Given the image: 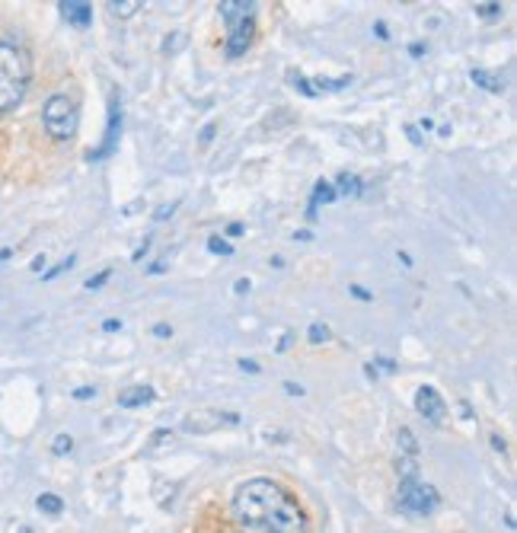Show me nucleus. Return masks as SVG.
<instances>
[{
  "instance_id": "1",
  "label": "nucleus",
  "mask_w": 517,
  "mask_h": 533,
  "mask_svg": "<svg viewBox=\"0 0 517 533\" xmlns=\"http://www.w3.org/2000/svg\"><path fill=\"white\" fill-rule=\"evenodd\" d=\"M233 517L250 533H306V514L285 486L265 476L246 479L233 492Z\"/></svg>"
},
{
  "instance_id": "2",
  "label": "nucleus",
  "mask_w": 517,
  "mask_h": 533,
  "mask_svg": "<svg viewBox=\"0 0 517 533\" xmlns=\"http://www.w3.org/2000/svg\"><path fill=\"white\" fill-rule=\"evenodd\" d=\"M32 80V61L19 45L0 42V112L16 109L26 99Z\"/></svg>"
},
{
  "instance_id": "3",
  "label": "nucleus",
  "mask_w": 517,
  "mask_h": 533,
  "mask_svg": "<svg viewBox=\"0 0 517 533\" xmlns=\"http://www.w3.org/2000/svg\"><path fill=\"white\" fill-rule=\"evenodd\" d=\"M42 125L55 141H71L77 134V125H80V109H77V99L67 96V93H51L42 106Z\"/></svg>"
},
{
  "instance_id": "4",
  "label": "nucleus",
  "mask_w": 517,
  "mask_h": 533,
  "mask_svg": "<svg viewBox=\"0 0 517 533\" xmlns=\"http://www.w3.org/2000/svg\"><path fill=\"white\" fill-rule=\"evenodd\" d=\"M396 505L402 514L409 517H431L437 508H441V495H437V488L422 482L418 476L412 479H399V498Z\"/></svg>"
},
{
  "instance_id": "5",
  "label": "nucleus",
  "mask_w": 517,
  "mask_h": 533,
  "mask_svg": "<svg viewBox=\"0 0 517 533\" xmlns=\"http://www.w3.org/2000/svg\"><path fill=\"white\" fill-rule=\"evenodd\" d=\"M119 138H121V99L112 96L109 99V119H106V134H102V144L99 147L86 150V160L96 163V160H106L119 150Z\"/></svg>"
},
{
  "instance_id": "6",
  "label": "nucleus",
  "mask_w": 517,
  "mask_h": 533,
  "mask_svg": "<svg viewBox=\"0 0 517 533\" xmlns=\"http://www.w3.org/2000/svg\"><path fill=\"white\" fill-rule=\"evenodd\" d=\"M240 425V415L237 412H198V415H189L182 422V431L189 434H208V431H217V428H237Z\"/></svg>"
},
{
  "instance_id": "7",
  "label": "nucleus",
  "mask_w": 517,
  "mask_h": 533,
  "mask_svg": "<svg viewBox=\"0 0 517 533\" xmlns=\"http://www.w3.org/2000/svg\"><path fill=\"white\" fill-rule=\"evenodd\" d=\"M252 42H256V19H243V23L230 26V32H227L224 55L230 58V61H237V58H243L246 51H250Z\"/></svg>"
},
{
  "instance_id": "8",
  "label": "nucleus",
  "mask_w": 517,
  "mask_h": 533,
  "mask_svg": "<svg viewBox=\"0 0 517 533\" xmlns=\"http://www.w3.org/2000/svg\"><path fill=\"white\" fill-rule=\"evenodd\" d=\"M416 409L425 415L431 425H441L444 415H447V403H444L441 393H437L431 383H425V386H418L416 390Z\"/></svg>"
},
{
  "instance_id": "9",
  "label": "nucleus",
  "mask_w": 517,
  "mask_h": 533,
  "mask_svg": "<svg viewBox=\"0 0 517 533\" xmlns=\"http://www.w3.org/2000/svg\"><path fill=\"white\" fill-rule=\"evenodd\" d=\"M217 10H221V19L227 23V29H230V26H237V23H243V19H256L258 3L256 0H221Z\"/></svg>"
},
{
  "instance_id": "10",
  "label": "nucleus",
  "mask_w": 517,
  "mask_h": 533,
  "mask_svg": "<svg viewBox=\"0 0 517 533\" xmlns=\"http://www.w3.org/2000/svg\"><path fill=\"white\" fill-rule=\"evenodd\" d=\"M58 10H61V16L67 19V26H74V29L93 26V3H86V0H61Z\"/></svg>"
},
{
  "instance_id": "11",
  "label": "nucleus",
  "mask_w": 517,
  "mask_h": 533,
  "mask_svg": "<svg viewBox=\"0 0 517 533\" xmlns=\"http://www.w3.org/2000/svg\"><path fill=\"white\" fill-rule=\"evenodd\" d=\"M333 202H339L333 182H329V179H316L313 195H310V202H306V221L313 224L316 217H320V204H333Z\"/></svg>"
},
{
  "instance_id": "12",
  "label": "nucleus",
  "mask_w": 517,
  "mask_h": 533,
  "mask_svg": "<svg viewBox=\"0 0 517 533\" xmlns=\"http://www.w3.org/2000/svg\"><path fill=\"white\" fill-rule=\"evenodd\" d=\"M154 399H157L154 386H128L119 393V409H141V405H150Z\"/></svg>"
},
{
  "instance_id": "13",
  "label": "nucleus",
  "mask_w": 517,
  "mask_h": 533,
  "mask_svg": "<svg viewBox=\"0 0 517 533\" xmlns=\"http://www.w3.org/2000/svg\"><path fill=\"white\" fill-rule=\"evenodd\" d=\"M470 80L476 83V86H482V90H489V93H505V77L501 74H492V71H485V67H472L470 71Z\"/></svg>"
},
{
  "instance_id": "14",
  "label": "nucleus",
  "mask_w": 517,
  "mask_h": 533,
  "mask_svg": "<svg viewBox=\"0 0 517 533\" xmlns=\"http://www.w3.org/2000/svg\"><path fill=\"white\" fill-rule=\"evenodd\" d=\"M333 189H335V198H358V195L364 192V182H361L354 173H339Z\"/></svg>"
},
{
  "instance_id": "15",
  "label": "nucleus",
  "mask_w": 517,
  "mask_h": 533,
  "mask_svg": "<svg viewBox=\"0 0 517 533\" xmlns=\"http://www.w3.org/2000/svg\"><path fill=\"white\" fill-rule=\"evenodd\" d=\"M36 508L45 517H61L64 514V501H61L58 495H51V492H42V495L36 498Z\"/></svg>"
},
{
  "instance_id": "16",
  "label": "nucleus",
  "mask_w": 517,
  "mask_h": 533,
  "mask_svg": "<svg viewBox=\"0 0 517 533\" xmlns=\"http://www.w3.org/2000/svg\"><path fill=\"white\" fill-rule=\"evenodd\" d=\"M106 7H109V13H112V16H119V19H131L141 7H144V3H141V0H109Z\"/></svg>"
},
{
  "instance_id": "17",
  "label": "nucleus",
  "mask_w": 517,
  "mask_h": 533,
  "mask_svg": "<svg viewBox=\"0 0 517 533\" xmlns=\"http://www.w3.org/2000/svg\"><path fill=\"white\" fill-rule=\"evenodd\" d=\"M396 441H399V451H402V457H409V460L418 457V441H416V434H412V428H399Z\"/></svg>"
},
{
  "instance_id": "18",
  "label": "nucleus",
  "mask_w": 517,
  "mask_h": 533,
  "mask_svg": "<svg viewBox=\"0 0 517 533\" xmlns=\"http://www.w3.org/2000/svg\"><path fill=\"white\" fill-rule=\"evenodd\" d=\"M208 252H211V256H227L230 259L233 256V243L230 239H224V237H208Z\"/></svg>"
},
{
  "instance_id": "19",
  "label": "nucleus",
  "mask_w": 517,
  "mask_h": 533,
  "mask_svg": "<svg viewBox=\"0 0 517 533\" xmlns=\"http://www.w3.org/2000/svg\"><path fill=\"white\" fill-rule=\"evenodd\" d=\"M74 265H77V256H67L64 262H58L55 268H45V272H42V281H55L58 275H64V272H71Z\"/></svg>"
},
{
  "instance_id": "20",
  "label": "nucleus",
  "mask_w": 517,
  "mask_h": 533,
  "mask_svg": "<svg viewBox=\"0 0 517 533\" xmlns=\"http://www.w3.org/2000/svg\"><path fill=\"white\" fill-rule=\"evenodd\" d=\"M501 3L498 0H485V3H476V16L479 19H498L501 16Z\"/></svg>"
},
{
  "instance_id": "21",
  "label": "nucleus",
  "mask_w": 517,
  "mask_h": 533,
  "mask_svg": "<svg viewBox=\"0 0 517 533\" xmlns=\"http://www.w3.org/2000/svg\"><path fill=\"white\" fill-rule=\"evenodd\" d=\"M109 281H112V268H102V272H96V275L86 278L84 287H86V291H99V287L109 285Z\"/></svg>"
},
{
  "instance_id": "22",
  "label": "nucleus",
  "mask_w": 517,
  "mask_h": 533,
  "mask_svg": "<svg viewBox=\"0 0 517 533\" xmlns=\"http://www.w3.org/2000/svg\"><path fill=\"white\" fill-rule=\"evenodd\" d=\"M71 451H74V438H71V434H58L55 444H51V453H55V457H67Z\"/></svg>"
},
{
  "instance_id": "23",
  "label": "nucleus",
  "mask_w": 517,
  "mask_h": 533,
  "mask_svg": "<svg viewBox=\"0 0 517 533\" xmlns=\"http://www.w3.org/2000/svg\"><path fill=\"white\" fill-rule=\"evenodd\" d=\"M306 335H310V342H313V345H320V342L329 339V326H326V322H310Z\"/></svg>"
},
{
  "instance_id": "24",
  "label": "nucleus",
  "mask_w": 517,
  "mask_h": 533,
  "mask_svg": "<svg viewBox=\"0 0 517 533\" xmlns=\"http://www.w3.org/2000/svg\"><path fill=\"white\" fill-rule=\"evenodd\" d=\"M182 45H185V32H179V29H176L173 38H167V42H163V51H167V55H176V51H179Z\"/></svg>"
},
{
  "instance_id": "25",
  "label": "nucleus",
  "mask_w": 517,
  "mask_h": 533,
  "mask_svg": "<svg viewBox=\"0 0 517 533\" xmlns=\"http://www.w3.org/2000/svg\"><path fill=\"white\" fill-rule=\"evenodd\" d=\"M348 294L354 297V300H361V304H368V300H374V294H370L368 287H361V285H351V287H348Z\"/></svg>"
},
{
  "instance_id": "26",
  "label": "nucleus",
  "mask_w": 517,
  "mask_h": 533,
  "mask_svg": "<svg viewBox=\"0 0 517 533\" xmlns=\"http://www.w3.org/2000/svg\"><path fill=\"white\" fill-rule=\"evenodd\" d=\"M77 403H86V399H96V386H77L74 393H71Z\"/></svg>"
},
{
  "instance_id": "27",
  "label": "nucleus",
  "mask_w": 517,
  "mask_h": 533,
  "mask_svg": "<svg viewBox=\"0 0 517 533\" xmlns=\"http://www.w3.org/2000/svg\"><path fill=\"white\" fill-rule=\"evenodd\" d=\"M214 131H217V121H208V125L202 128V144H204V147L214 141Z\"/></svg>"
},
{
  "instance_id": "28",
  "label": "nucleus",
  "mask_w": 517,
  "mask_h": 533,
  "mask_svg": "<svg viewBox=\"0 0 517 533\" xmlns=\"http://www.w3.org/2000/svg\"><path fill=\"white\" fill-rule=\"evenodd\" d=\"M154 335H157V339H173V326H169V322H157V326H154Z\"/></svg>"
},
{
  "instance_id": "29",
  "label": "nucleus",
  "mask_w": 517,
  "mask_h": 533,
  "mask_svg": "<svg viewBox=\"0 0 517 533\" xmlns=\"http://www.w3.org/2000/svg\"><path fill=\"white\" fill-rule=\"evenodd\" d=\"M150 246H154V239H150V237H144V243H141V246L134 249V256H131V262H141V259H144V252H147Z\"/></svg>"
},
{
  "instance_id": "30",
  "label": "nucleus",
  "mask_w": 517,
  "mask_h": 533,
  "mask_svg": "<svg viewBox=\"0 0 517 533\" xmlns=\"http://www.w3.org/2000/svg\"><path fill=\"white\" fill-rule=\"evenodd\" d=\"M243 224L240 221H233V224H227V230H224V237H230V239H237V237H243Z\"/></svg>"
},
{
  "instance_id": "31",
  "label": "nucleus",
  "mask_w": 517,
  "mask_h": 533,
  "mask_svg": "<svg viewBox=\"0 0 517 533\" xmlns=\"http://www.w3.org/2000/svg\"><path fill=\"white\" fill-rule=\"evenodd\" d=\"M240 370H246V374H258V370H262V364H258V361H252V358H243L240 361Z\"/></svg>"
},
{
  "instance_id": "32",
  "label": "nucleus",
  "mask_w": 517,
  "mask_h": 533,
  "mask_svg": "<svg viewBox=\"0 0 517 533\" xmlns=\"http://www.w3.org/2000/svg\"><path fill=\"white\" fill-rule=\"evenodd\" d=\"M285 393H287V396H304L306 390H304L300 383H294V380H285Z\"/></svg>"
},
{
  "instance_id": "33",
  "label": "nucleus",
  "mask_w": 517,
  "mask_h": 533,
  "mask_svg": "<svg viewBox=\"0 0 517 533\" xmlns=\"http://www.w3.org/2000/svg\"><path fill=\"white\" fill-rule=\"evenodd\" d=\"M173 211H176V204H160L154 217H157V221H167V217H173Z\"/></svg>"
},
{
  "instance_id": "34",
  "label": "nucleus",
  "mask_w": 517,
  "mask_h": 533,
  "mask_svg": "<svg viewBox=\"0 0 517 533\" xmlns=\"http://www.w3.org/2000/svg\"><path fill=\"white\" fill-rule=\"evenodd\" d=\"M167 268H169V259H160L157 265H150V268H147V275H163Z\"/></svg>"
},
{
  "instance_id": "35",
  "label": "nucleus",
  "mask_w": 517,
  "mask_h": 533,
  "mask_svg": "<svg viewBox=\"0 0 517 533\" xmlns=\"http://www.w3.org/2000/svg\"><path fill=\"white\" fill-rule=\"evenodd\" d=\"M374 32H377V38H380V42H387V38H389L387 23H383V19H377V23H374Z\"/></svg>"
},
{
  "instance_id": "36",
  "label": "nucleus",
  "mask_w": 517,
  "mask_h": 533,
  "mask_svg": "<svg viewBox=\"0 0 517 533\" xmlns=\"http://www.w3.org/2000/svg\"><path fill=\"white\" fill-rule=\"evenodd\" d=\"M425 51H428L425 42H412V45H409V55H412V58H422Z\"/></svg>"
},
{
  "instance_id": "37",
  "label": "nucleus",
  "mask_w": 517,
  "mask_h": 533,
  "mask_svg": "<svg viewBox=\"0 0 517 533\" xmlns=\"http://www.w3.org/2000/svg\"><path fill=\"white\" fill-rule=\"evenodd\" d=\"M374 364H380V370H387V374H393V370H396V361H389V358H377ZM380 370H377V374H380Z\"/></svg>"
},
{
  "instance_id": "38",
  "label": "nucleus",
  "mask_w": 517,
  "mask_h": 533,
  "mask_svg": "<svg viewBox=\"0 0 517 533\" xmlns=\"http://www.w3.org/2000/svg\"><path fill=\"white\" fill-rule=\"evenodd\" d=\"M250 278H237V285H233V291H237V294H250Z\"/></svg>"
},
{
  "instance_id": "39",
  "label": "nucleus",
  "mask_w": 517,
  "mask_h": 533,
  "mask_svg": "<svg viewBox=\"0 0 517 533\" xmlns=\"http://www.w3.org/2000/svg\"><path fill=\"white\" fill-rule=\"evenodd\" d=\"M406 134H409V141H412L416 147L422 144V134H418V128H416V125H406Z\"/></svg>"
},
{
  "instance_id": "40",
  "label": "nucleus",
  "mask_w": 517,
  "mask_h": 533,
  "mask_svg": "<svg viewBox=\"0 0 517 533\" xmlns=\"http://www.w3.org/2000/svg\"><path fill=\"white\" fill-rule=\"evenodd\" d=\"M291 342H294V332H285L281 342H278V351H287V348H291Z\"/></svg>"
},
{
  "instance_id": "41",
  "label": "nucleus",
  "mask_w": 517,
  "mask_h": 533,
  "mask_svg": "<svg viewBox=\"0 0 517 533\" xmlns=\"http://www.w3.org/2000/svg\"><path fill=\"white\" fill-rule=\"evenodd\" d=\"M492 447H495V451H508V444H505V438H501V434H492Z\"/></svg>"
},
{
  "instance_id": "42",
  "label": "nucleus",
  "mask_w": 517,
  "mask_h": 533,
  "mask_svg": "<svg viewBox=\"0 0 517 533\" xmlns=\"http://www.w3.org/2000/svg\"><path fill=\"white\" fill-rule=\"evenodd\" d=\"M121 329V320H106L102 322V332H119Z\"/></svg>"
},
{
  "instance_id": "43",
  "label": "nucleus",
  "mask_w": 517,
  "mask_h": 533,
  "mask_svg": "<svg viewBox=\"0 0 517 533\" xmlns=\"http://www.w3.org/2000/svg\"><path fill=\"white\" fill-rule=\"evenodd\" d=\"M45 265H48L45 256H36V259H32V272H45Z\"/></svg>"
},
{
  "instance_id": "44",
  "label": "nucleus",
  "mask_w": 517,
  "mask_h": 533,
  "mask_svg": "<svg viewBox=\"0 0 517 533\" xmlns=\"http://www.w3.org/2000/svg\"><path fill=\"white\" fill-rule=\"evenodd\" d=\"M294 239H300V243H310V239H313V233H310V230H297Z\"/></svg>"
},
{
  "instance_id": "45",
  "label": "nucleus",
  "mask_w": 517,
  "mask_h": 533,
  "mask_svg": "<svg viewBox=\"0 0 517 533\" xmlns=\"http://www.w3.org/2000/svg\"><path fill=\"white\" fill-rule=\"evenodd\" d=\"M416 128H418V131H431V128H434V121H431V119H422V121L416 125Z\"/></svg>"
},
{
  "instance_id": "46",
  "label": "nucleus",
  "mask_w": 517,
  "mask_h": 533,
  "mask_svg": "<svg viewBox=\"0 0 517 533\" xmlns=\"http://www.w3.org/2000/svg\"><path fill=\"white\" fill-rule=\"evenodd\" d=\"M399 262H402L406 268H412V256H409V252H399Z\"/></svg>"
},
{
  "instance_id": "47",
  "label": "nucleus",
  "mask_w": 517,
  "mask_h": 533,
  "mask_svg": "<svg viewBox=\"0 0 517 533\" xmlns=\"http://www.w3.org/2000/svg\"><path fill=\"white\" fill-rule=\"evenodd\" d=\"M460 412H463V418H472V409H470V403H460Z\"/></svg>"
},
{
  "instance_id": "48",
  "label": "nucleus",
  "mask_w": 517,
  "mask_h": 533,
  "mask_svg": "<svg viewBox=\"0 0 517 533\" xmlns=\"http://www.w3.org/2000/svg\"><path fill=\"white\" fill-rule=\"evenodd\" d=\"M10 256H13V249H10V246H3V249H0V262H7Z\"/></svg>"
},
{
  "instance_id": "49",
  "label": "nucleus",
  "mask_w": 517,
  "mask_h": 533,
  "mask_svg": "<svg viewBox=\"0 0 517 533\" xmlns=\"http://www.w3.org/2000/svg\"><path fill=\"white\" fill-rule=\"evenodd\" d=\"M16 533H36V530H32V527H19Z\"/></svg>"
}]
</instances>
